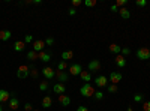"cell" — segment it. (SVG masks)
<instances>
[{
	"mask_svg": "<svg viewBox=\"0 0 150 111\" xmlns=\"http://www.w3.org/2000/svg\"><path fill=\"white\" fill-rule=\"evenodd\" d=\"M80 93H81L84 98H92V96L95 95V87H93L92 84L86 83V84H83V87L80 89Z\"/></svg>",
	"mask_w": 150,
	"mask_h": 111,
	"instance_id": "6da1fadb",
	"label": "cell"
},
{
	"mask_svg": "<svg viewBox=\"0 0 150 111\" xmlns=\"http://www.w3.org/2000/svg\"><path fill=\"white\" fill-rule=\"evenodd\" d=\"M29 75H30V68L27 65H21L17 71V77L23 80V78H27Z\"/></svg>",
	"mask_w": 150,
	"mask_h": 111,
	"instance_id": "7a4b0ae2",
	"label": "cell"
},
{
	"mask_svg": "<svg viewBox=\"0 0 150 111\" xmlns=\"http://www.w3.org/2000/svg\"><path fill=\"white\" fill-rule=\"evenodd\" d=\"M137 57L141 59V60H149L150 59V48H146V47L138 48V50H137Z\"/></svg>",
	"mask_w": 150,
	"mask_h": 111,
	"instance_id": "3957f363",
	"label": "cell"
},
{
	"mask_svg": "<svg viewBox=\"0 0 150 111\" xmlns=\"http://www.w3.org/2000/svg\"><path fill=\"white\" fill-rule=\"evenodd\" d=\"M33 51L36 53H41V51H45V41L42 39H38V41H33Z\"/></svg>",
	"mask_w": 150,
	"mask_h": 111,
	"instance_id": "277c9868",
	"label": "cell"
},
{
	"mask_svg": "<svg viewBox=\"0 0 150 111\" xmlns=\"http://www.w3.org/2000/svg\"><path fill=\"white\" fill-rule=\"evenodd\" d=\"M42 75L45 77V80H51V78L56 77V71H54L51 66H45V68L42 69Z\"/></svg>",
	"mask_w": 150,
	"mask_h": 111,
	"instance_id": "5b68a950",
	"label": "cell"
},
{
	"mask_svg": "<svg viewBox=\"0 0 150 111\" xmlns=\"http://www.w3.org/2000/svg\"><path fill=\"white\" fill-rule=\"evenodd\" d=\"M69 74H71V75H80V74L83 72V68H81V65H78V63H74V65H71L69 68Z\"/></svg>",
	"mask_w": 150,
	"mask_h": 111,
	"instance_id": "8992f818",
	"label": "cell"
},
{
	"mask_svg": "<svg viewBox=\"0 0 150 111\" xmlns=\"http://www.w3.org/2000/svg\"><path fill=\"white\" fill-rule=\"evenodd\" d=\"M95 84L98 86V87H107L108 86V78L105 75H99L95 78Z\"/></svg>",
	"mask_w": 150,
	"mask_h": 111,
	"instance_id": "52a82bcc",
	"label": "cell"
},
{
	"mask_svg": "<svg viewBox=\"0 0 150 111\" xmlns=\"http://www.w3.org/2000/svg\"><path fill=\"white\" fill-rule=\"evenodd\" d=\"M110 80H111V84H119L123 80V75L120 72H111L110 74Z\"/></svg>",
	"mask_w": 150,
	"mask_h": 111,
	"instance_id": "ba28073f",
	"label": "cell"
},
{
	"mask_svg": "<svg viewBox=\"0 0 150 111\" xmlns=\"http://www.w3.org/2000/svg\"><path fill=\"white\" fill-rule=\"evenodd\" d=\"M99 69H101V62H99V60H90L89 62V71L90 72H98Z\"/></svg>",
	"mask_w": 150,
	"mask_h": 111,
	"instance_id": "9c48e42d",
	"label": "cell"
},
{
	"mask_svg": "<svg viewBox=\"0 0 150 111\" xmlns=\"http://www.w3.org/2000/svg\"><path fill=\"white\" fill-rule=\"evenodd\" d=\"M11 93L8 92V90H5V89H0V104H5V102H9V99H11Z\"/></svg>",
	"mask_w": 150,
	"mask_h": 111,
	"instance_id": "30bf717a",
	"label": "cell"
},
{
	"mask_svg": "<svg viewBox=\"0 0 150 111\" xmlns=\"http://www.w3.org/2000/svg\"><path fill=\"white\" fill-rule=\"evenodd\" d=\"M56 78L59 80V83H66L68 81V78H69V74L68 72H62V71H57L56 72Z\"/></svg>",
	"mask_w": 150,
	"mask_h": 111,
	"instance_id": "8fae6325",
	"label": "cell"
},
{
	"mask_svg": "<svg viewBox=\"0 0 150 111\" xmlns=\"http://www.w3.org/2000/svg\"><path fill=\"white\" fill-rule=\"evenodd\" d=\"M53 90H54V93H56V95H65V92H66V86H65V84H62V83L54 84Z\"/></svg>",
	"mask_w": 150,
	"mask_h": 111,
	"instance_id": "7c38bea8",
	"label": "cell"
},
{
	"mask_svg": "<svg viewBox=\"0 0 150 111\" xmlns=\"http://www.w3.org/2000/svg\"><path fill=\"white\" fill-rule=\"evenodd\" d=\"M18 107H20L18 99H17L15 96H12L11 99H9V110H11V111H17V110H18Z\"/></svg>",
	"mask_w": 150,
	"mask_h": 111,
	"instance_id": "4fadbf2b",
	"label": "cell"
},
{
	"mask_svg": "<svg viewBox=\"0 0 150 111\" xmlns=\"http://www.w3.org/2000/svg\"><path fill=\"white\" fill-rule=\"evenodd\" d=\"M114 62H116V65L119 68H125V66H126V59H125L122 54H117L116 59H114Z\"/></svg>",
	"mask_w": 150,
	"mask_h": 111,
	"instance_id": "5bb4252c",
	"label": "cell"
},
{
	"mask_svg": "<svg viewBox=\"0 0 150 111\" xmlns=\"http://www.w3.org/2000/svg\"><path fill=\"white\" fill-rule=\"evenodd\" d=\"M24 48H26V42H24V41H15V44H14V50H15L17 53L24 51Z\"/></svg>",
	"mask_w": 150,
	"mask_h": 111,
	"instance_id": "9a60e30c",
	"label": "cell"
},
{
	"mask_svg": "<svg viewBox=\"0 0 150 111\" xmlns=\"http://www.w3.org/2000/svg\"><path fill=\"white\" fill-rule=\"evenodd\" d=\"M59 102L63 105V107H68L71 104V98L66 96V95H59Z\"/></svg>",
	"mask_w": 150,
	"mask_h": 111,
	"instance_id": "2e32d148",
	"label": "cell"
},
{
	"mask_svg": "<svg viewBox=\"0 0 150 111\" xmlns=\"http://www.w3.org/2000/svg\"><path fill=\"white\" fill-rule=\"evenodd\" d=\"M38 54H39V60L44 62V63H47V62L51 60V54L47 53V51H41V53H38Z\"/></svg>",
	"mask_w": 150,
	"mask_h": 111,
	"instance_id": "e0dca14e",
	"label": "cell"
},
{
	"mask_svg": "<svg viewBox=\"0 0 150 111\" xmlns=\"http://www.w3.org/2000/svg\"><path fill=\"white\" fill-rule=\"evenodd\" d=\"M119 14H120V17H122L123 20H129V18H131V11L126 9V8H122V9L119 11Z\"/></svg>",
	"mask_w": 150,
	"mask_h": 111,
	"instance_id": "ac0fdd59",
	"label": "cell"
},
{
	"mask_svg": "<svg viewBox=\"0 0 150 111\" xmlns=\"http://www.w3.org/2000/svg\"><path fill=\"white\" fill-rule=\"evenodd\" d=\"M12 33L9 30H0V41H9Z\"/></svg>",
	"mask_w": 150,
	"mask_h": 111,
	"instance_id": "d6986e66",
	"label": "cell"
},
{
	"mask_svg": "<svg viewBox=\"0 0 150 111\" xmlns=\"http://www.w3.org/2000/svg\"><path fill=\"white\" fill-rule=\"evenodd\" d=\"M110 51L112 54H120L122 53V47L117 45V44H110Z\"/></svg>",
	"mask_w": 150,
	"mask_h": 111,
	"instance_id": "ffe728a7",
	"label": "cell"
},
{
	"mask_svg": "<svg viewBox=\"0 0 150 111\" xmlns=\"http://www.w3.org/2000/svg\"><path fill=\"white\" fill-rule=\"evenodd\" d=\"M80 78H81L84 83H89V81L92 80V74L87 72V71H83V72L80 74Z\"/></svg>",
	"mask_w": 150,
	"mask_h": 111,
	"instance_id": "44dd1931",
	"label": "cell"
},
{
	"mask_svg": "<svg viewBox=\"0 0 150 111\" xmlns=\"http://www.w3.org/2000/svg\"><path fill=\"white\" fill-rule=\"evenodd\" d=\"M51 105H53L51 96H44V99H42V107H44V108H50Z\"/></svg>",
	"mask_w": 150,
	"mask_h": 111,
	"instance_id": "7402d4cb",
	"label": "cell"
},
{
	"mask_svg": "<svg viewBox=\"0 0 150 111\" xmlns=\"http://www.w3.org/2000/svg\"><path fill=\"white\" fill-rule=\"evenodd\" d=\"M27 59L29 60H39V54H38L36 51H33V50H30V51H27Z\"/></svg>",
	"mask_w": 150,
	"mask_h": 111,
	"instance_id": "603a6c76",
	"label": "cell"
},
{
	"mask_svg": "<svg viewBox=\"0 0 150 111\" xmlns=\"http://www.w3.org/2000/svg\"><path fill=\"white\" fill-rule=\"evenodd\" d=\"M74 57V51H63V53H62V60H71Z\"/></svg>",
	"mask_w": 150,
	"mask_h": 111,
	"instance_id": "cb8c5ba5",
	"label": "cell"
},
{
	"mask_svg": "<svg viewBox=\"0 0 150 111\" xmlns=\"http://www.w3.org/2000/svg\"><path fill=\"white\" fill-rule=\"evenodd\" d=\"M68 68H69V66H68V63H66L65 60H62L60 63L57 65V71H62V72H65V69H68Z\"/></svg>",
	"mask_w": 150,
	"mask_h": 111,
	"instance_id": "d4e9b609",
	"label": "cell"
},
{
	"mask_svg": "<svg viewBox=\"0 0 150 111\" xmlns=\"http://www.w3.org/2000/svg\"><path fill=\"white\" fill-rule=\"evenodd\" d=\"M83 5L87 6V8H93V6L98 5V0H86V2H83Z\"/></svg>",
	"mask_w": 150,
	"mask_h": 111,
	"instance_id": "484cf974",
	"label": "cell"
},
{
	"mask_svg": "<svg viewBox=\"0 0 150 111\" xmlns=\"http://www.w3.org/2000/svg\"><path fill=\"white\" fill-rule=\"evenodd\" d=\"M108 87V92L110 93H117V90H119V86L117 84H110V86H107Z\"/></svg>",
	"mask_w": 150,
	"mask_h": 111,
	"instance_id": "4316f807",
	"label": "cell"
},
{
	"mask_svg": "<svg viewBox=\"0 0 150 111\" xmlns=\"http://www.w3.org/2000/svg\"><path fill=\"white\" fill-rule=\"evenodd\" d=\"M47 89H48V81H47V80L41 81V83H39V90H41V92H45Z\"/></svg>",
	"mask_w": 150,
	"mask_h": 111,
	"instance_id": "83f0119b",
	"label": "cell"
},
{
	"mask_svg": "<svg viewBox=\"0 0 150 111\" xmlns=\"http://www.w3.org/2000/svg\"><path fill=\"white\" fill-rule=\"evenodd\" d=\"M30 75H32L33 78H38V75H39V71L32 66V68H30Z\"/></svg>",
	"mask_w": 150,
	"mask_h": 111,
	"instance_id": "f1b7e54d",
	"label": "cell"
},
{
	"mask_svg": "<svg viewBox=\"0 0 150 111\" xmlns=\"http://www.w3.org/2000/svg\"><path fill=\"white\" fill-rule=\"evenodd\" d=\"M143 99H144V96H143L141 93H137V95L134 96V101H135V102H143Z\"/></svg>",
	"mask_w": 150,
	"mask_h": 111,
	"instance_id": "f546056e",
	"label": "cell"
},
{
	"mask_svg": "<svg viewBox=\"0 0 150 111\" xmlns=\"http://www.w3.org/2000/svg\"><path fill=\"white\" fill-rule=\"evenodd\" d=\"M135 5L140 6V8H144L147 5V0H135Z\"/></svg>",
	"mask_w": 150,
	"mask_h": 111,
	"instance_id": "4dcf8cb0",
	"label": "cell"
},
{
	"mask_svg": "<svg viewBox=\"0 0 150 111\" xmlns=\"http://www.w3.org/2000/svg\"><path fill=\"white\" fill-rule=\"evenodd\" d=\"M128 3V0H117L116 2V6L117 8H125V5Z\"/></svg>",
	"mask_w": 150,
	"mask_h": 111,
	"instance_id": "1f68e13d",
	"label": "cell"
},
{
	"mask_svg": "<svg viewBox=\"0 0 150 111\" xmlns=\"http://www.w3.org/2000/svg\"><path fill=\"white\" fill-rule=\"evenodd\" d=\"M95 99H98V101H101V99H104V93L102 92H95Z\"/></svg>",
	"mask_w": 150,
	"mask_h": 111,
	"instance_id": "d6a6232c",
	"label": "cell"
},
{
	"mask_svg": "<svg viewBox=\"0 0 150 111\" xmlns=\"http://www.w3.org/2000/svg\"><path fill=\"white\" fill-rule=\"evenodd\" d=\"M24 42H26V44H33V36L32 35H26V36H24Z\"/></svg>",
	"mask_w": 150,
	"mask_h": 111,
	"instance_id": "836d02e7",
	"label": "cell"
},
{
	"mask_svg": "<svg viewBox=\"0 0 150 111\" xmlns=\"http://www.w3.org/2000/svg\"><path fill=\"white\" fill-rule=\"evenodd\" d=\"M80 5H83V2H81V0H72V8H75V9H77Z\"/></svg>",
	"mask_w": 150,
	"mask_h": 111,
	"instance_id": "e575fe53",
	"label": "cell"
},
{
	"mask_svg": "<svg viewBox=\"0 0 150 111\" xmlns=\"http://www.w3.org/2000/svg\"><path fill=\"white\" fill-rule=\"evenodd\" d=\"M120 54H122L123 57H125V56H129V54H131V50H129V48H122V53H120Z\"/></svg>",
	"mask_w": 150,
	"mask_h": 111,
	"instance_id": "d590c367",
	"label": "cell"
},
{
	"mask_svg": "<svg viewBox=\"0 0 150 111\" xmlns=\"http://www.w3.org/2000/svg\"><path fill=\"white\" fill-rule=\"evenodd\" d=\"M143 111H150V101H146L143 104Z\"/></svg>",
	"mask_w": 150,
	"mask_h": 111,
	"instance_id": "8d00e7d4",
	"label": "cell"
},
{
	"mask_svg": "<svg viewBox=\"0 0 150 111\" xmlns=\"http://www.w3.org/2000/svg\"><path fill=\"white\" fill-rule=\"evenodd\" d=\"M68 14H69L71 17H74L75 14H77V9H75V8H69V11H68Z\"/></svg>",
	"mask_w": 150,
	"mask_h": 111,
	"instance_id": "74e56055",
	"label": "cell"
},
{
	"mask_svg": "<svg viewBox=\"0 0 150 111\" xmlns=\"http://www.w3.org/2000/svg\"><path fill=\"white\" fill-rule=\"evenodd\" d=\"M54 44V39L53 38H47L45 39V45H53Z\"/></svg>",
	"mask_w": 150,
	"mask_h": 111,
	"instance_id": "f35d334b",
	"label": "cell"
},
{
	"mask_svg": "<svg viewBox=\"0 0 150 111\" xmlns=\"http://www.w3.org/2000/svg\"><path fill=\"white\" fill-rule=\"evenodd\" d=\"M24 110H26V111H33L32 104H26V105H24Z\"/></svg>",
	"mask_w": 150,
	"mask_h": 111,
	"instance_id": "ab89813d",
	"label": "cell"
},
{
	"mask_svg": "<svg viewBox=\"0 0 150 111\" xmlns=\"http://www.w3.org/2000/svg\"><path fill=\"white\" fill-rule=\"evenodd\" d=\"M77 111H89V108L84 107V105H80V107L77 108Z\"/></svg>",
	"mask_w": 150,
	"mask_h": 111,
	"instance_id": "60d3db41",
	"label": "cell"
},
{
	"mask_svg": "<svg viewBox=\"0 0 150 111\" xmlns=\"http://www.w3.org/2000/svg\"><path fill=\"white\" fill-rule=\"evenodd\" d=\"M111 11L116 12V11H117V6H116V5H111Z\"/></svg>",
	"mask_w": 150,
	"mask_h": 111,
	"instance_id": "b9f144b4",
	"label": "cell"
},
{
	"mask_svg": "<svg viewBox=\"0 0 150 111\" xmlns=\"http://www.w3.org/2000/svg\"><path fill=\"white\" fill-rule=\"evenodd\" d=\"M33 3H35V5H41L42 2H41V0H33Z\"/></svg>",
	"mask_w": 150,
	"mask_h": 111,
	"instance_id": "7bdbcfd3",
	"label": "cell"
},
{
	"mask_svg": "<svg viewBox=\"0 0 150 111\" xmlns=\"http://www.w3.org/2000/svg\"><path fill=\"white\" fill-rule=\"evenodd\" d=\"M0 111H3V104H0Z\"/></svg>",
	"mask_w": 150,
	"mask_h": 111,
	"instance_id": "ee69618b",
	"label": "cell"
},
{
	"mask_svg": "<svg viewBox=\"0 0 150 111\" xmlns=\"http://www.w3.org/2000/svg\"><path fill=\"white\" fill-rule=\"evenodd\" d=\"M33 111H39V110H33Z\"/></svg>",
	"mask_w": 150,
	"mask_h": 111,
	"instance_id": "f6af8a7d",
	"label": "cell"
},
{
	"mask_svg": "<svg viewBox=\"0 0 150 111\" xmlns=\"http://www.w3.org/2000/svg\"><path fill=\"white\" fill-rule=\"evenodd\" d=\"M6 111H11V110H6Z\"/></svg>",
	"mask_w": 150,
	"mask_h": 111,
	"instance_id": "bcb514c9",
	"label": "cell"
}]
</instances>
